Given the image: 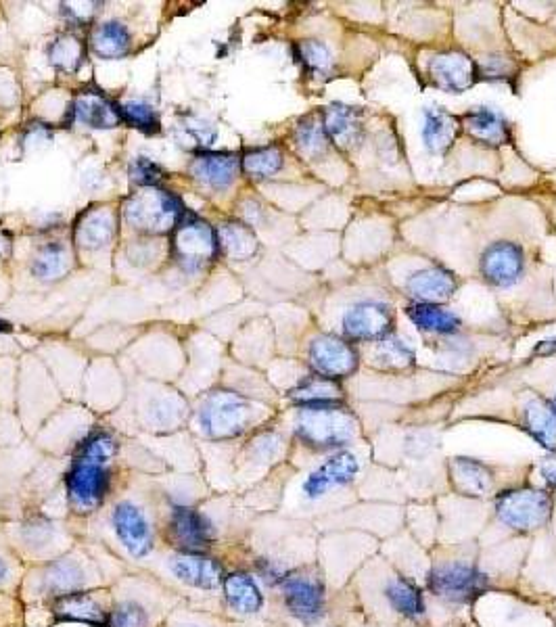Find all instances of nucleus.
Listing matches in <instances>:
<instances>
[{
	"mask_svg": "<svg viewBox=\"0 0 556 627\" xmlns=\"http://www.w3.org/2000/svg\"><path fill=\"white\" fill-rule=\"evenodd\" d=\"M170 569L180 582L193 588L212 590L222 582L220 565L214 559H207V556H201L197 552L176 554L170 561Z\"/></svg>",
	"mask_w": 556,
	"mask_h": 627,
	"instance_id": "16",
	"label": "nucleus"
},
{
	"mask_svg": "<svg viewBox=\"0 0 556 627\" xmlns=\"http://www.w3.org/2000/svg\"><path fill=\"white\" fill-rule=\"evenodd\" d=\"M548 352H556V339L542 341V343L536 347V354H548Z\"/></svg>",
	"mask_w": 556,
	"mask_h": 627,
	"instance_id": "44",
	"label": "nucleus"
},
{
	"mask_svg": "<svg viewBox=\"0 0 556 627\" xmlns=\"http://www.w3.org/2000/svg\"><path fill=\"white\" fill-rule=\"evenodd\" d=\"M120 115L122 120H126L128 124H132L134 128L143 130L147 134H153L159 130V115L157 111L143 103V101H128L120 107Z\"/></svg>",
	"mask_w": 556,
	"mask_h": 627,
	"instance_id": "39",
	"label": "nucleus"
},
{
	"mask_svg": "<svg viewBox=\"0 0 556 627\" xmlns=\"http://www.w3.org/2000/svg\"><path fill=\"white\" fill-rule=\"evenodd\" d=\"M111 521L120 542L132 556L143 559V556L151 552L153 548L151 525L141 508L134 506L132 502H120L113 510Z\"/></svg>",
	"mask_w": 556,
	"mask_h": 627,
	"instance_id": "11",
	"label": "nucleus"
},
{
	"mask_svg": "<svg viewBox=\"0 0 556 627\" xmlns=\"http://www.w3.org/2000/svg\"><path fill=\"white\" fill-rule=\"evenodd\" d=\"M433 82L448 92H465L475 84L477 65L465 53H442L429 61Z\"/></svg>",
	"mask_w": 556,
	"mask_h": 627,
	"instance_id": "13",
	"label": "nucleus"
},
{
	"mask_svg": "<svg viewBox=\"0 0 556 627\" xmlns=\"http://www.w3.org/2000/svg\"><path fill=\"white\" fill-rule=\"evenodd\" d=\"M297 55H299L301 63H304L312 74L324 76V74L331 72L333 57H331L327 46H324L322 42H318V40L299 42L297 44Z\"/></svg>",
	"mask_w": 556,
	"mask_h": 627,
	"instance_id": "38",
	"label": "nucleus"
},
{
	"mask_svg": "<svg viewBox=\"0 0 556 627\" xmlns=\"http://www.w3.org/2000/svg\"><path fill=\"white\" fill-rule=\"evenodd\" d=\"M408 316L416 327L427 333L448 335L460 327V320L456 314L439 308L435 304H414L408 308Z\"/></svg>",
	"mask_w": 556,
	"mask_h": 627,
	"instance_id": "31",
	"label": "nucleus"
},
{
	"mask_svg": "<svg viewBox=\"0 0 556 627\" xmlns=\"http://www.w3.org/2000/svg\"><path fill=\"white\" fill-rule=\"evenodd\" d=\"M7 577H9V567H7V563L3 559H0V586L7 582Z\"/></svg>",
	"mask_w": 556,
	"mask_h": 627,
	"instance_id": "46",
	"label": "nucleus"
},
{
	"mask_svg": "<svg viewBox=\"0 0 556 627\" xmlns=\"http://www.w3.org/2000/svg\"><path fill=\"white\" fill-rule=\"evenodd\" d=\"M115 452H118V444H115V439L105 431H97V433H92L90 437L84 439V444L80 446L78 458L107 464L115 456Z\"/></svg>",
	"mask_w": 556,
	"mask_h": 627,
	"instance_id": "40",
	"label": "nucleus"
},
{
	"mask_svg": "<svg viewBox=\"0 0 556 627\" xmlns=\"http://www.w3.org/2000/svg\"><path fill=\"white\" fill-rule=\"evenodd\" d=\"M216 235H218V247H222L228 258H233V260H249L258 251V239L256 235H253V230L245 224L228 222L220 226Z\"/></svg>",
	"mask_w": 556,
	"mask_h": 627,
	"instance_id": "28",
	"label": "nucleus"
},
{
	"mask_svg": "<svg viewBox=\"0 0 556 627\" xmlns=\"http://www.w3.org/2000/svg\"><path fill=\"white\" fill-rule=\"evenodd\" d=\"M82 582H84V573L78 567V563L65 561V559L49 565V569L44 571V577H42L44 590L51 592V594H57V596L78 592Z\"/></svg>",
	"mask_w": 556,
	"mask_h": 627,
	"instance_id": "32",
	"label": "nucleus"
},
{
	"mask_svg": "<svg viewBox=\"0 0 556 627\" xmlns=\"http://www.w3.org/2000/svg\"><path fill=\"white\" fill-rule=\"evenodd\" d=\"M224 594L228 605L241 615H251L262 609V592L247 573L228 575L224 582Z\"/></svg>",
	"mask_w": 556,
	"mask_h": 627,
	"instance_id": "26",
	"label": "nucleus"
},
{
	"mask_svg": "<svg viewBox=\"0 0 556 627\" xmlns=\"http://www.w3.org/2000/svg\"><path fill=\"white\" fill-rule=\"evenodd\" d=\"M429 588L433 594L454 600L467 602L477 598L488 588V579L473 567L467 565H442L429 577Z\"/></svg>",
	"mask_w": 556,
	"mask_h": 627,
	"instance_id": "9",
	"label": "nucleus"
},
{
	"mask_svg": "<svg viewBox=\"0 0 556 627\" xmlns=\"http://www.w3.org/2000/svg\"><path fill=\"white\" fill-rule=\"evenodd\" d=\"M90 49L101 59H120L130 51V34L118 21L103 23L92 32Z\"/></svg>",
	"mask_w": 556,
	"mask_h": 627,
	"instance_id": "27",
	"label": "nucleus"
},
{
	"mask_svg": "<svg viewBox=\"0 0 556 627\" xmlns=\"http://www.w3.org/2000/svg\"><path fill=\"white\" fill-rule=\"evenodd\" d=\"M172 540L187 552H199L214 540V527L201 513L187 506H180L170 519Z\"/></svg>",
	"mask_w": 556,
	"mask_h": 627,
	"instance_id": "15",
	"label": "nucleus"
},
{
	"mask_svg": "<svg viewBox=\"0 0 556 627\" xmlns=\"http://www.w3.org/2000/svg\"><path fill=\"white\" fill-rule=\"evenodd\" d=\"M187 627H195V625H187Z\"/></svg>",
	"mask_w": 556,
	"mask_h": 627,
	"instance_id": "49",
	"label": "nucleus"
},
{
	"mask_svg": "<svg viewBox=\"0 0 556 627\" xmlns=\"http://www.w3.org/2000/svg\"><path fill=\"white\" fill-rule=\"evenodd\" d=\"M291 398L295 402H301L304 406H324V404H339L341 400V387L335 379L327 377H308L301 381L293 391Z\"/></svg>",
	"mask_w": 556,
	"mask_h": 627,
	"instance_id": "30",
	"label": "nucleus"
},
{
	"mask_svg": "<svg viewBox=\"0 0 556 627\" xmlns=\"http://www.w3.org/2000/svg\"><path fill=\"white\" fill-rule=\"evenodd\" d=\"M525 429L548 450H556V408L548 402L534 398L523 410Z\"/></svg>",
	"mask_w": 556,
	"mask_h": 627,
	"instance_id": "24",
	"label": "nucleus"
},
{
	"mask_svg": "<svg viewBox=\"0 0 556 627\" xmlns=\"http://www.w3.org/2000/svg\"><path fill=\"white\" fill-rule=\"evenodd\" d=\"M239 172V157L228 153H210L199 155L193 166L191 174L212 189H226L230 182L237 178Z\"/></svg>",
	"mask_w": 556,
	"mask_h": 627,
	"instance_id": "20",
	"label": "nucleus"
},
{
	"mask_svg": "<svg viewBox=\"0 0 556 627\" xmlns=\"http://www.w3.org/2000/svg\"><path fill=\"white\" fill-rule=\"evenodd\" d=\"M115 235V222L111 209L97 207L86 212L78 224L76 239L84 249H99L105 247Z\"/></svg>",
	"mask_w": 556,
	"mask_h": 627,
	"instance_id": "23",
	"label": "nucleus"
},
{
	"mask_svg": "<svg viewBox=\"0 0 556 627\" xmlns=\"http://www.w3.org/2000/svg\"><path fill=\"white\" fill-rule=\"evenodd\" d=\"M377 360L389 368H406L414 362V354L398 339H383L377 350Z\"/></svg>",
	"mask_w": 556,
	"mask_h": 627,
	"instance_id": "41",
	"label": "nucleus"
},
{
	"mask_svg": "<svg viewBox=\"0 0 556 627\" xmlns=\"http://www.w3.org/2000/svg\"><path fill=\"white\" fill-rule=\"evenodd\" d=\"M0 331H7V324H5V322H0Z\"/></svg>",
	"mask_w": 556,
	"mask_h": 627,
	"instance_id": "48",
	"label": "nucleus"
},
{
	"mask_svg": "<svg viewBox=\"0 0 556 627\" xmlns=\"http://www.w3.org/2000/svg\"><path fill=\"white\" fill-rule=\"evenodd\" d=\"M65 487L69 502H72L78 513H90L103 502L107 494L109 473L105 464L76 458L65 477Z\"/></svg>",
	"mask_w": 556,
	"mask_h": 627,
	"instance_id": "6",
	"label": "nucleus"
},
{
	"mask_svg": "<svg viewBox=\"0 0 556 627\" xmlns=\"http://www.w3.org/2000/svg\"><path fill=\"white\" fill-rule=\"evenodd\" d=\"M7 255H9V241L0 237V260L7 258Z\"/></svg>",
	"mask_w": 556,
	"mask_h": 627,
	"instance_id": "47",
	"label": "nucleus"
},
{
	"mask_svg": "<svg viewBox=\"0 0 556 627\" xmlns=\"http://www.w3.org/2000/svg\"><path fill=\"white\" fill-rule=\"evenodd\" d=\"M496 510L504 525L517 531H531L550 519L552 500L540 490H511L498 498Z\"/></svg>",
	"mask_w": 556,
	"mask_h": 627,
	"instance_id": "5",
	"label": "nucleus"
},
{
	"mask_svg": "<svg viewBox=\"0 0 556 627\" xmlns=\"http://www.w3.org/2000/svg\"><path fill=\"white\" fill-rule=\"evenodd\" d=\"M327 143H329V136H327V130H324L322 115H320V120L314 118V115L312 118H306L295 130V145L301 155L318 157L324 153V149H327Z\"/></svg>",
	"mask_w": 556,
	"mask_h": 627,
	"instance_id": "36",
	"label": "nucleus"
},
{
	"mask_svg": "<svg viewBox=\"0 0 556 627\" xmlns=\"http://www.w3.org/2000/svg\"><path fill=\"white\" fill-rule=\"evenodd\" d=\"M283 592H285V602L289 611L297 619L312 621L322 613L324 588L316 577H310L304 573H293L285 577Z\"/></svg>",
	"mask_w": 556,
	"mask_h": 627,
	"instance_id": "12",
	"label": "nucleus"
},
{
	"mask_svg": "<svg viewBox=\"0 0 556 627\" xmlns=\"http://www.w3.org/2000/svg\"><path fill=\"white\" fill-rule=\"evenodd\" d=\"M358 471H360L358 458L350 452H339L324 464H320L314 473H310V477L304 483V492L308 498H320L329 490L350 483Z\"/></svg>",
	"mask_w": 556,
	"mask_h": 627,
	"instance_id": "14",
	"label": "nucleus"
},
{
	"mask_svg": "<svg viewBox=\"0 0 556 627\" xmlns=\"http://www.w3.org/2000/svg\"><path fill=\"white\" fill-rule=\"evenodd\" d=\"M182 214V205L172 193L153 187L136 193L124 205L126 222L136 230L149 232V235H164L178 224Z\"/></svg>",
	"mask_w": 556,
	"mask_h": 627,
	"instance_id": "2",
	"label": "nucleus"
},
{
	"mask_svg": "<svg viewBox=\"0 0 556 627\" xmlns=\"http://www.w3.org/2000/svg\"><path fill=\"white\" fill-rule=\"evenodd\" d=\"M69 266V253L63 245L51 243L42 247L32 262V272L44 281H55V278L63 276Z\"/></svg>",
	"mask_w": 556,
	"mask_h": 627,
	"instance_id": "35",
	"label": "nucleus"
},
{
	"mask_svg": "<svg viewBox=\"0 0 556 627\" xmlns=\"http://www.w3.org/2000/svg\"><path fill=\"white\" fill-rule=\"evenodd\" d=\"M544 475H546V479L552 483V485H556V460L554 462H548V464H544Z\"/></svg>",
	"mask_w": 556,
	"mask_h": 627,
	"instance_id": "45",
	"label": "nucleus"
},
{
	"mask_svg": "<svg viewBox=\"0 0 556 627\" xmlns=\"http://www.w3.org/2000/svg\"><path fill=\"white\" fill-rule=\"evenodd\" d=\"M554 408H556V400H554Z\"/></svg>",
	"mask_w": 556,
	"mask_h": 627,
	"instance_id": "50",
	"label": "nucleus"
},
{
	"mask_svg": "<svg viewBox=\"0 0 556 627\" xmlns=\"http://www.w3.org/2000/svg\"><path fill=\"white\" fill-rule=\"evenodd\" d=\"M465 130L469 132V136H473L475 141H481L483 145H504L508 141V126L504 122V118L500 113L488 109V107H479L471 113L465 115Z\"/></svg>",
	"mask_w": 556,
	"mask_h": 627,
	"instance_id": "22",
	"label": "nucleus"
},
{
	"mask_svg": "<svg viewBox=\"0 0 556 627\" xmlns=\"http://www.w3.org/2000/svg\"><path fill=\"white\" fill-rule=\"evenodd\" d=\"M174 253L180 266L187 270H201L205 264H210L218 253L216 230L191 214L182 216L178 220L174 237Z\"/></svg>",
	"mask_w": 556,
	"mask_h": 627,
	"instance_id": "3",
	"label": "nucleus"
},
{
	"mask_svg": "<svg viewBox=\"0 0 556 627\" xmlns=\"http://www.w3.org/2000/svg\"><path fill=\"white\" fill-rule=\"evenodd\" d=\"M297 435L312 448L329 450L356 437V418L339 404L304 406L297 414Z\"/></svg>",
	"mask_w": 556,
	"mask_h": 627,
	"instance_id": "1",
	"label": "nucleus"
},
{
	"mask_svg": "<svg viewBox=\"0 0 556 627\" xmlns=\"http://www.w3.org/2000/svg\"><path fill=\"white\" fill-rule=\"evenodd\" d=\"M525 270V251L511 241H498L485 249L481 274L494 287H513Z\"/></svg>",
	"mask_w": 556,
	"mask_h": 627,
	"instance_id": "10",
	"label": "nucleus"
},
{
	"mask_svg": "<svg viewBox=\"0 0 556 627\" xmlns=\"http://www.w3.org/2000/svg\"><path fill=\"white\" fill-rule=\"evenodd\" d=\"M55 615L59 621H78L90 625H105V615L99 602L82 592H72L59 596L55 605Z\"/></svg>",
	"mask_w": 556,
	"mask_h": 627,
	"instance_id": "25",
	"label": "nucleus"
},
{
	"mask_svg": "<svg viewBox=\"0 0 556 627\" xmlns=\"http://www.w3.org/2000/svg\"><path fill=\"white\" fill-rule=\"evenodd\" d=\"M161 174H164L161 168L147 157H138L130 166V178L136 184H141V187H153L155 182L161 180Z\"/></svg>",
	"mask_w": 556,
	"mask_h": 627,
	"instance_id": "43",
	"label": "nucleus"
},
{
	"mask_svg": "<svg viewBox=\"0 0 556 627\" xmlns=\"http://www.w3.org/2000/svg\"><path fill=\"white\" fill-rule=\"evenodd\" d=\"M308 358L316 375L335 381L350 377L358 368V354L354 347L333 335L316 337L310 343Z\"/></svg>",
	"mask_w": 556,
	"mask_h": 627,
	"instance_id": "7",
	"label": "nucleus"
},
{
	"mask_svg": "<svg viewBox=\"0 0 556 627\" xmlns=\"http://www.w3.org/2000/svg\"><path fill=\"white\" fill-rule=\"evenodd\" d=\"M385 596L391 602V607L406 617H419L425 611L423 596L410 582L404 579H393L385 588Z\"/></svg>",
	"mask_w": 556,
	"mask_h": 627,
	"instance_id": "34",
	"label": "nucleus"
},
{
	"mask_svg": "<svg viewBox=\"0 0 556 627\" xmlns=\"http://www.w3.org/2000/svg\"><path fill=\"white\" fill-rule=\"evenodd\" d=\"M458 134V120L442 107L425 109L423 143L431 153H446Z\"/></svg>",
	"mask_w": 556,
	"mask_h": 627,
	"instance_id": "21",
	"label": "nucleus"
},
{
	"mask_svg": "<svg viewBox=\"0 0 556 627\" xmlns=\"http://www.w3.org/2000/svg\"><path fill=\"white\" fill-rule=\"evenodd\" d=\"M452 479L454 485L462 494L467 496H483L490 490L492 475L483 467V464L471 458H456L452 464Z\"/></svg>",
	"mask_w": 556,
	"mask_h": 627,
	"instance_id": "29",
	"label": "nucleus"
},
{
	"mask_svg": "<svg viewBox=\"0 0 556 627\" xmlns=\"http://www.w3.org/2000/svg\"><path fill=\"white\" fill-rule=\"evenodd\" d=\"M283 168V153L276 147L253 149L243 157V170L253 178H270Z\"/></svg>",
	"mask_w": 556,
	"mask_h": 627,
	"instance_id": "37",
	"label": "nucleus"
},
{
	"mask_svg": "<svg viewBox=\"0 0 556 627\" xmlns=\"http://www.w3.org/2000/svg\"><path fill=\"white\" fill-rule=\"evenodd\" d=\"M251 406L237 393L220 391L205 402L199 414L201 429L214 439H228L245 431Z\"/></svg>",
	"mask_w": 556,
	"mask_h": 627,
	"instance_id": "4",
	"label": "nucleus"
},
{
	"mask_svg": "<svg viewBox=\"0 0 556 627\" xmlns=\"http://www.w3.org/2000/svg\"><path fill=\"white\" fill-rule=\"evenodd\" d=\"M322 124L329 141L341 149H354L362 138V120L356 107L333 103L322 113Z\"/></svg>",
	"mask_w": 556,
	"mask_h": 627,
	"instance_id": "17",
	"label": "nucleus"
},
{
	"mask_svg": "<svg viewBox=\"0 0 556 627\" xmlns=\"http://www.w3.org/2000/svg\"><path fill=\"white\" fill-rule=\"evenodd\" d=\"M74 120L88 128H115L122 122L120 109H115L99 92L84 90L72 107Z\"/></svg>",
	"mask_w": 556,
	"mask_h": 627,
	"instance_id": "19",
	"label": "nucleus"
},
{
	"mask_svg": "<svg viewBox=\"0 0 556 627\" xmlns=\"http://www.w3.org/2000/svg\"><path fill=\"white\" fill-rule=\"evenodd\" d=\"M393 329V312L381 301H360L343 316V333L354 341H383Z\"/></svg>",
	"mask_w": 556,
	"mask_h": 627,
	"instance_id": "8",
	"label": "nucleus"
},
{
	"mask_svg": "<svg viewBox=\"0 0 556 627\" xmlns=\"http://www.w3.org/2000/svg\"><path fill=\"white\" fill-rule=\"evenodd\" d=\"M147 621L149 617L145 609L141 605H136V602L128 600L113 609L109 617V627H147Z\"/></svg>",
	"mask_w": 556,
	"mask_h": 627,
	"instance_id": "42",
	"label": "nucleus"
},
{
	"mask_svg": "<svg viewBox=\"0 0 556 627\" xmlns=\"http://www.w3.org/2000/svg\"><path fill=\"white\" fill-rule=\"evenodd\" d=\"M51 63L65 74H74L84 63V44L78 36L63 34L59 36L49 49Z\"/></svg>",
	"mask_w": 556,
	"mask_h": 627,
	"instance_id": "33",
	"label": "nucleus"
},
{
	"mask_svg": "<svg viewBox=\"0 0 556 627\" xmlns=\"http://www.w3.org/2000/svg\"><path fill=\"white\" fill-rule=\"evenodd\" d=\"M406 291L419 304H442L456 291V278L444 268H425L408 276Z\"/></svg>",
	"mask_w": 556,
	"mask_h": 627,
	"instance_id": "18",
	"label": "nucleus"
}]
</instances>
